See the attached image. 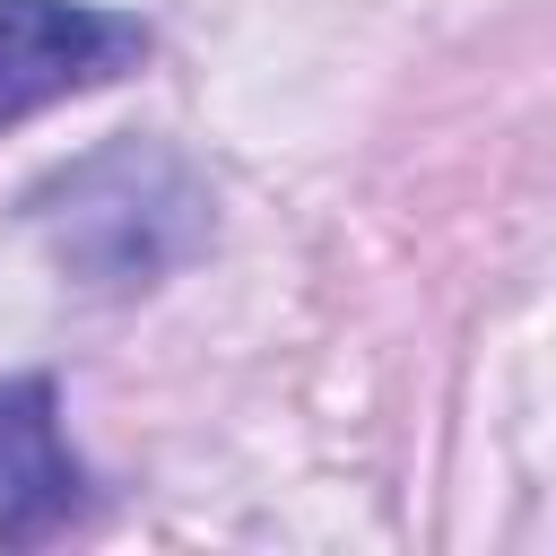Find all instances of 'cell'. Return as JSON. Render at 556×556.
Listing matches in <instances>:
<instances>
[{
    "instance_id": "cell-1",
    "label": "cell",
    "mask_w": 556,
    "mask_h": 556,
    "mask_svg": "<svg viewBox=\"0 0 556 556\" xmlns=\"http://www.w3.org/2000/svg\"><path fill=\"white\" fill-rule=\"evenodd\" d=\"M148 26L87 0H0V130L139 70Z\"/></svg>"
},
{
    "instance_id": "cell-2",
    "label": "cell",
    "mask_w": 556,
    "mask_h": 556,
    "mask_svg": "<svg viewBox=\"0 0 556 556\" xmlns=\"http://www.w3.org/2000/svg\"><path fill=\"white\" fill-rule=\"evenodd\" d=\"M78 513V460L52 417V382H0V547H35L70 530Z\"/></svg>"
}]
</instances>
